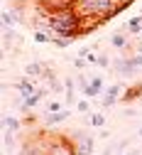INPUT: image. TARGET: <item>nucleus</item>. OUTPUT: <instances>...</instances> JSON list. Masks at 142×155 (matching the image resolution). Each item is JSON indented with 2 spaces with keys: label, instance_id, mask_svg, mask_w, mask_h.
<instances>
[{
  "label": "nucleus",
  "instance_id": "f257e3e1",
  "mask_svg": "<svg viewBox=\"0 0 142 155\" xmlns=\"http://www.w3.org/2000/svg\"><path fill=\"white\" fill-rule=\"evenodd\" d=\"M81 12L76 8H66L59 10L54 15H47V30L56 37H69V40H76L81 37Z\"/></svg>",
  "mask_w": 142,
  "mask_h": 155
},
{
  "label": "nucleus",
  "instance_id": "f03ea898",
  "mask_svg": "<svg viewBox=\"0 0 142 155\" xmlns=\"http://www.w3.org/2000/svg\"><path fill=\"white\" fill-rule=\"evenodd\" d=\"M39 140L44 145V155H78L71 135L54 133V130H39Z\"/></svg>",
  "mask_w": 142,
  "mask_h": 155
},
{
  "label": "nucleus",
  "instance_id": "7ed1b4c3",
  "mask_svg": "<svg viewBox=\"0 0 142 155\" xmlns=\"http://www.w3.org/2000/svg\"><path fill=\"white\" fill-rule=\"evenodd\" d=\"M115 8V0H78L76 10L81 17H100V20H110V12Z\"/></svg>",
  "mask_w": 142,
  "mask_h": 155
},
{
  "label": "nucleus",
  "instance_id": "20e7f679",
  "mask_svg": "<svg viewBox=\"0 0 142 155\" xmlns=\"http://www.w3.org/2000/svg\"><path fill=\"white\" fill-rule=\"evenodd\" d=\"M71 140L76 143V153H78V155H93V150H96V138H93L88 130H84V128L74 130V133H71Z\"/></svg>",
  "mask_w": 142,
  "mask_h": 155
},
{
  "label": "nucleus",
  "instance_id": "39448f33",
  "mask_svg": "<svg viewBox=\"0 0 142 155\" xmlns=\"http://www.w3.org/2000/svg\"><path fill=\"white\" fill-rule=\"evenodd\" d=\"M113 71L118 76H135L137 67L132 62V54H123V57H118V59L113 62Z\"/></svg>",
  "mask_w": 142,
  "mask_h": 155
},
{
  "label": "nucleus",
  "instance_id": "423d86ee",
  "mask_svg": "<svg viewBox=\"0 0 142 155\" xmlns=\"http://www.w3.org/2000/svg\"><path fill=\"white\" fill-rule=\"evenodd\" d=\"M123 91H125V86H123V84H110V86H106V94L100 96V104H103V108L115 106V101L123 99Z\"/></svg>",
  "mask_w": 142,
  "mask_h": 155
},
{
  "label": "nucleus",
  "instance_id": "0eeeda50",
  "mask_svg": "<svg viewBox=\"0 0 142 155\" xmlns=\"http://www.w3.org/2000/svg\"><path fill=\"white\" fill-rule=\"evenodd\" d=\"M106 94V79H103V74H98L91 79V84L84 89V96L86 99H98V96H103Z\"/></svg>",
  "mask_w": 142,
  "mask_h": 155
},
{
  "label": "nucleus",
  "instance_id": "6e6552de",
  "mask_svg": "<svg viewBox=\"0 0 142 155\" xmlns=\"http://www.w3.org/2000/svg\"><path fill=\"white\" fill-rule=\"evenodd\" d=\"M15 89L20 91V96H22V99H27V96H34V94L39 91L37 84H34V79H30V76H22V79H17Z\"/></svg>",
  "mask_w": 142,
  "mask_h": 155
},
{
  "label": "nucleus",
  "instance_id": "1a4fd4ad",
  "mask_svg": "<svg viewBox=\"0 0 142 155\" xmlns=\"http://www.w3.org/2000/svg\"><path fill=\"white\" fill-rule=\"evenodd\" d=\"M49 67L47 64H42V62H30L27 67H25V76H30V79H34V81H39L44 76V71H47Z\"/></svg>",
  "mask_w": 142,
  "mask_h": 155
},
{
  "label": "nucleus",
  "instance_id": "9d476101",
  "mask_svg": "<svg viewBox=\"0 0 142 155\" xmlns=\"http://www.w3.org/2000/svg\"><path fill=\"white\" fill-rule=\"evenodd\" d=\"M71 116V111L69 108H64V111H59V113H47V118H44V123L49 126V128H54V126H59V123H64L66 118Z\"/></svg>",
  "mask_w": 142,
  "mask_h": 155
},
{
  "label": "nucleus",
  "instance_id": "9b49d317",
  "mask_svg": "<svg viewBox=\"0 0 142 155\" xmlns=\"http://www.w3.org/2000/svg\"><path fill=\"white\" fill-rule=\"evenodd\" d=\"M110 45L115 47V49H125L130 42H128V30H118V32H113L110 35Z\"/></svg>",
  "mask_w": 142,
  "mask_h": 155
},
{
  "label": "nucleus",
  "instance_id": "f8f14e48",
  "mask_svg": "<svg viewBox=\"0 0 142 155\" xmlns=\"http://www.w3.org/2000/svg\"><path fill=\"white\" fill-rule=\"evenodd\" d=\"M140 96H142V81H140V84H132V86H128V89L123 91V99H120V101L130 104V101L140 99Z\"/></svg>",
  "mask_w": 142,
  "mask_h": 155
},
{
  "label": "nucleus",
  "instance_id": "ddd939ff",
  "mask_svg": "<svg viewBox=\"0 0 142 155\" xmlns=\"http://www.w3.org/2000/svg\"><path fill=\"white\" fill-rule=\"evenodd\" d=\"M125 30L130 32V35H142V12L140 15H135V17H130V20H128V25H125Z\"/></svg>",
  "mask_w": 142,
  "mask_h": 155
},
{
  "label": "nucleus",
  "instance_id": "4468645a",
  "mask_svg": "<svg viewBox=\"0 0 142 155\" xmlns=\"http://www.w3.org/2000/svg\"><path fill=\"white\" fill-rule=\"evenodd\" d=\"M74 86H76V79H71V76H69V79H64V104L66 106H71L74 104Z\"/></svg>",
  "mask_w": 142,
  "mask_h": 155
},
{
  "label": "nucleus",
  "instance_id": "2eb2a0df",
  "mask_svg": "<svg viewBox=\"0 0 142 155\" xmlns=\"http://www.w3.org/2000/svg\"><path fill=\"white\" fill-rule=\"evenodd\" d=\"M3 126H5V130H10V133H17L20 128H22V118H15V116H5Z\"/></svg>",
  "mask_w": 142,
  "mask_h": 155
},
{
  "label": "nucleus",
  "instance_id": "dca6fc26",
  "mask_svg": "<svg viewBox=\"0 0 142 155\" xmlns=\"http://www.w3.org/2000/svg\"><path fill=\"white\" fill-rule=\"evenodd\" d=\"M132 3H135V0H115V8H113V12H110V20H113V17H118L123 10H128Z\"/></svg>",
  "mask_w": 142,
  "mask_h": 155
},
{
  "label": "nucleus",
  "instance_id": "f3484780",
  "mask_svg": "<svg viewBox=\"0 0 142 155\" xmlns=\"http://www.w3.org/2000/svg\"><path fill=\"white\" fill-rule=\"evenodd\" d=\"M47 113H59V111H64L66 108V104H62V101H59V99H52V101H47Z\"/></svg>",
  "mask_w": 142,
  "mask_h": 155
},
{
  "label": "nucleus",
  "instance_id": "a211bd4d",
  "mask_svg": "<svg viewBox=\"0 0 142 155\" xmlns=\"http://www.w3.org/2000/svg\"><path fill=\"white\" fill-rule=\"evenodd\" d=\"M91 126H93V128H103V126H106V113L96 111V113L91 116Z\"/></svg>",
  "mask_w": 142,
  "mask_h": 155
},
{
  "label": "nucleus",
  "instance_id": "6ab92c4d",
  "mask_svg": "<svg viewBox=\"0 0 142 155\" xmlns=\"http://www.w3.org/2000/svg\"><path fill=\"white\" fill-rule=\"evenodd\" d=\"M3 143H5V153H10V150L15 148V133L5 130V135H3Z\"/></svg>",
  "mask_w": 142,
  "mask_h": 155
},
{
  "label": "nucleus",
  "instance_id": "aec40b11",
  "mask_svg": "<svg viewBox=\"0 0 142 155\" xmlns=\"http://www.w3.org/2000/svg\"><path fill=\"white\" fill-rule=\"evenodd\" d=\"M71 42H74V40H69V37H56V35L52 37V45H54V47H59V49H64V47H69Z\"/></svg>",
  "mask_w": 142,
  "mask_h": 155
},
{
  "label": "nucleus",
  "instance_id": "412c9836",
  "mask_svg": "<svg viewBox=\"0 0 142 155\" xmlns=\"http://www.w3.org/2000/svg\"><path fill=\"white\" fill-rule=\"evenodd\" d=\"M76 111H78V113H88V111H91V99H86V96H84V99L76 104Z\"/></svg>",
  "mask_w": 142,
  "mask_h": 155
},
{
  "label": "nucleus",
  "instance_id": "4be33fe9",
  "mask_svg": "<svg viewBox=\"0 0 142 155\" xmlns=\"http://www.w3.org/2000/svg\"><path fill=\"white\" fill-rule=\"evenodd\" d=\"M15 22H17V17H15L10 10H5V12H3V27H12Z\"/></svg>",
  "mask_w": 142,
  "mask_h": 155
},
{
  "label": "nucleus",
  "instance_id": "5701e85b",
  "mask_svg": "<svg viewBox=\"0 0 142 155\" xmlns=\"http://www.w3.org/2000/svg\"><path fill=\"white\" fill-rule=\"evenodd\" d=\"M110 64H113V62H110V57H108V54H98V64H96V67H100V69H108Z\"/></svg>",
  "mask_w": 142,
  "mask_h": 155
},
{
  "label": "nucleus",
  "instance_id": "b1692460",
  "mask_svg": "<svg viewBox=\"0 0 142 155\" xmlns=\"http://www.w3.org/2000/svg\"><path fill=\"white\" fill-rule=\"evenodd\" d=\"M76 84H78V89H81V91H84V89L91 84V79H88V76H84V74H78V76H76Z\"/></svg>",
  "mask_w": 142,
  "mask_h": 155
},
{
  "label": "nucleus",
  "instance_id": "393cba45",
  "mask_svg": "<svg viewBox=\"0 0 142 155\" xmlns=\"http://www.w3.org/2000/svg\"><path fill=\"white\" fill-rule=\"evenodd\" d=\"M86 64H88V62L84 59V57H76V59H74V67H76L78 71H84V69H86Z\"/></svg>",
  "mask_w": 142,
  "mask_h": 155
},
{
  "label": "nucleus",
  "instance_id": "a878e982",
  "mask_svg": "<svg viewBox=\"0 0 142 155\" xmlns=\"http://www.w3.org/2000/svg\"><path fill=\"white\" fill-rule=\"evenodd\" d=\"M86 62H88V64H98V54H96L93 49H91V52L86 54Z\"/></svg>",
  "mask_w": 142,
  "mask_h": 155
},
{
  "label": "nucleus",
  "instance_id": "bb28decb",
  "mask_svg": "<svg viewBox=\"0 0 142 155\" xmlns=\"http://www.w3.org/2000/svg\"><path fill=\"white\" fill-rule=\"evenodd\" d=\"M132 62H135V67H137V69H142V54H140V52H135V54H132Z\"/></svg>",
  "mask_w": 142,
  "mask_h": 155
},
{
  "label": "nucleus",
  "instance_id": "cd10ccee",
  "mask_svg": "<svg viewBox=\"0 0 142 155\" xmlns=\"http://www.w3.org/2000/svg\"><path fill=\"white\" fill-rule=\"evenodd\" d=\"M113 153H115V143H113V145H108V148L100 153V155H113Z\"/></svg>",
  "mask_w": 142,
  "mask_h": 155
},
{
  "label": "nucleus",
  "instance_id": "c85d7f7f",
  "mask_svg": "<svg viewBox=\"0 0 142 155\" xmlns=\"http://www.w3.org/2000/svg\"><path fill=\"white\" fill-rule=\"evenodd\" d=\"M98 138H103V140L110 138V130H100V133H98Z\"/></svg>",
  "mask_w": 142,
  "mask_h": 155
},
{
  "label": "nucleus",
  "instance_id": "c756f323",
  "mask_svg": "<svg viewBox=\"0 0 142 155\" xmlns=\"http://www.w3.org/2000/svg\"><path fill=\"white\" fill-rule=\"evenodd\" d=\"M135 52H140V54H142V40H140V42L135 45Z\"/></svg>",
  "mask_w": 142,
  "mask_h": 155
},
{
  "label": "nucleus",
  "instance_id": "7c9ffc66",
  "mask_svg": "<svg viewBox=\"0 0 142 155\" xmlns=\"http://www.w3.org/2000/svg\"><path fill=\"white\" fill-rule=\"evenodd\" d=\"M137 135H140V138H142V128H140V130H137Z\"/></svg>",
  "mask_w": 142,
  "mask_h": 155
},
{
  "label": "nucleus",
  "instance_id": "2f4dec72",
  "mask_svg": "<svg viewBox=\"0 0 142 155\" xmlns=\"http://www.w3.org/2000/svg\"><path fill=\"white\" fill-rule=\"evenodd\" d=\"M34 3H37V5H39V3H44V0H34Z\"/></svg>",
  "mask_w": 142,
  "mask_h": 155
},
{
  "label": "nucleus",
  "instance_id": "473e14b6",
  "mask_svg": "<svg viewBox=\"0 0 142 155\" xmlns=\"http://www.w3.org/2000/svg\"><path fill=\"white\" fill-rule=\"evenodd\" d=\"M120 155H132V153H120Z\"/></svg>",
  "mask_w": 142,
  "mask_h": 155
}]
</instances>
